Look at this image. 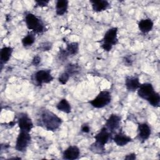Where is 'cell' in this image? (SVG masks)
Listing matches in <instances>:
<instances>
[{"label":"cell","mask_w":160,"mask_h":160,"mask_svg":"<svg viewBox=\"0 0 160 160\" xmlns=\"http://www.w3.org/2000/svg\"><path fill=\"white\" fill-rule=\"evenodd\" d=\"M118 28L117 27H112L107 30L104 34L103 38L99 43L101 48L106 52H109L118 42Z\"/></svg>","instance_id":"cell-4"},{"label":"cell","mask_w":160,"mask_h":160,"mask_svg":"<svg viewBox=\"0 0 160 160\" xmlns=\"http://www.w3.org/2000/svg\"><path fill=\"white\" fill-rule=\"evenodd\" d=\"M155 91H156L154 90L153 85L151 83L144 82L140 84L137 90V93L140 98L146 101L148 98Z\"/></svg>","instance_id":"cell-10"},{"label":"cell","mask_w":160,"mask_h":160,"mask_svg":"<svg viewBox=\"0 0 160 160\" xmlns=\"http://www.w3.org/2000/svg\"><path fill=\"white\" fill-rule=\"evenodd\" d=\"M92 9L95 12H100L106 10L109 7V2L106 0H90Z\"/></svg>","instance_id":"cell-16"},{"label":"cell","mask_w":160,"mask_h":160,"mask_svg":"<svg viewBox=\"0 0 160 160\" xmlns=\"http://www.w3.org/2000/svg\"><path fill=\"white\" fill-rule=\"evenodd\" d=\"M69 57L68 54L67 53L65 48H59V50L58 53V59L60 61H66L68 58Z\"/></svg>","instance_id":"cell-25"},{"label":"cell","mask_w":160,"mask_h":160,"mask_svg":"<svg viewBox=\"0 0 160 160\" xmlns=\"http://www.w3.org/2000/svg\"><path fill=\"white\" fill-rule=\"evenodd\" d=\"M41 124L47 131H54L61 126L62 120L53 112L44 109L40 115Z\"/></svg>","instance_id":"cell-2"},{"label":"cell","mask_w":160,"mask_h":160,"mask_svg":"<svg viewBox=\"0 0 160 160\" xmlns=\"http://www.w3.org/2000/svg\"><path fill=\"white\" fill-rule=\"evenodd\" d=\"M41 62V58L38 55H36L33 58L32 62H31V64L34 66H38L39 65Z\"/></svg>","instance_id":"cell-29"},{"label":"cell","mask_w":160,"mask_h":160,"mask_svg":"<svg viewBox=\"0 0 160 160\" xmlns=\"http://www.w3.org/2000/svg\"><path fill=\"white\" fill-rule=\"evenodd\" d=\"M141 83L139 78L136 76H127L125 78V86L130 92H135L138 90Z\"/></svg>","instance_id":"cell-14"},{"label":"cell","mask_w":160,"mask_h":160,"mask_svg":"<svg viewBox=\"0 0 160 160\" xmlns=\"http://www.w3.org/2000/svg\"><path fill=\"white\" fill-rule=\"evenodd\" d=\"M52 44L49 41H45L40 43L38 46V49L41 51H48L51 49Z\"/></svg>","instance_id":"cell-24"},{"label":"cell","mask_w":160,"mask_h":160,"mask_svg":"<svg viewBox=\"0 0 160 160\" xmlns=\"http://www.w3.org/2000/svg\"><path fill=\"white\" fill-rule=\"evenodd\" d=\"M31 141V136L29 132L20 131L16 138L15 149L21 152H24Z\"/></svg>","instance_id":"cell-7"},{"label":"cell","mask_w":160,"mask_h":160,"mask_svg":"<svg viewBox=\"0 0 160 160\" xmlns=\"http://www.w3.org/2000/svg\"><path fill=\"white\" fill-rule=\"evenodd\" d=\"M151 134V128L147 122H141L138 124V138L141 142L147 141Z\"/></svg>","instance_id":"cell-11"},{"label":"cell","mask_w":160,"mask_h":160,"mask_svg":"<svg viewBox=\"0 0 160 160\" xmlns=\"http://www.w3.org/2000/svg\"><path fill=\"white\" fill-rule=\"evenodd\" d=\"M81 131L84 132V133H88L90 131V127L88 124H84L82 125L81 128Z\"/></svg>","instance_id":"cell-30"},{"label":"cell","mask_w":160,"mask_h":160,"mask_svg":"<svg viewBox=\"0 0 160 160\" xmlns=\"http://www.w3.org/2000/svg\"><path fill=\"white\" fill-rule=\"evenodd\" d=\"M35 34L32 32H29L21 40L22 44L24 47L27 48L31 46L35 42Z\"/></svg>","instance_id":"cell-22"},{"label":"cell","mask_w":160,"mask_h":160,"mask_svg":"<svg viewBox=\"0 0 160 160\" xmlns=\"http://www.w3.org/2000/svg\"><path fill=\"white\" fill-rule=\"evenodd\" d=\"M148 103L154 107V108H158L160 104V95L159 93L155 91L152 95H151L148 99L146 100Z\"/></svg>","instance_id":"cell-23"},{"label":"cell","mask_w":160,"mask_h":160,"mask_svg":"<svg viewBox=\"0 0 160 160\" xmlns=\"http://www.w3.org/2000/svg\"><path fill=\"white\" fill-rule=\"evenodd\" d=\"M81 66L76 63H69L65 67L64 71L67 72L71 77L78 74L81 71Z\"/></svg>","instance_id":"cell-20"},{"label":"cell","mask_w":160,"mask_h":160,"mask_svg":"<svg viewBox=\"0 0 160 160\" xmlns=\"http://www.w3.org/2000/svg\"><path fill=\"white\" fill-rule=\"evenodd\" d=\"M112 100L111 92L108 90H102L89 103L94 108L99 109L107 106Z\"/></svg>","instance_id":"cell-5"},{"label":"cell","mask_w":160,"mask_h":160,"mask_svg":"<svg viewBox=\"0 0 160 160\" xmlns=\"http://www.w3.org/2000/svg\"><path fill=\"white\" fill-rule=\"evenodd\" d=\"M112 136L113 134L103 126L94 136L95 141L90 146V151L96 154H103L105 151V145L112 139Z\"/></svg>","instance_id":"cell-1"},{"label":"cell","mask_w":160,"mask_h":160,"mask_svg":"<svg viewBox=\"0 0 160 160\" xmlns=\"http://www.w3.org/2000/svg\"><path fill=\"white\" fill-rule=\"evenodd\" d=\"M122 62L125 66H131L132 65L133 63V59L130 55H126L124 56L122 58Z\"/></svg>","instance_id":"cell-27"},{"label":"cell","mask_w":160,"mask_h":160,"mask_svg":"<svg viewBox=\"0 0 160 160\" xmlns=\"http://www.w3.org/2000/svg\"><path fill=\"white\" fill-rule=\"evenodd\" d=\"M69 56H76L79 50V45L78 42H71L66 44V47L65 48Z\"/></svg>","instance_id":"cell-21"},{"label":"cell","mask_w":160,"mask_h":160,"mask_svg":"<svg viewBox=\"0 0 160 160\" xmlns=\"http://www.w3.org/2000/svg\"><path fill=\"white\" fill-rule=\"evenodd\" d=\"M49 1H46V0H41V1H35V3H36V6L38 7H41V8H43V7H46L48 6V4L49 3Z\"/></svg>","instance_id":"cell-28"},{"label":"cell","mask_w":160,"mask_h":160,"mask_svg":"<svg viewBox=\"0 0 160 160\" xmlns=\"http://www.w3.org/2000/svg\"><path fill=\"white\" fill-rule=\"evenodd\" d=\"M138 26L139 30L143 34L149 32L153 28L154 22L150 18H145L141 19L138 23Z\"/></svg>","instance_id":"cell-17"},{"label":"cell","mask_w":160,"mask_h":160,"mask_svg":"<svg viewBox=\"0 0 160 160\" xmlns=\"http://www.w3.org/2000/svg\"><path fill=\"white\" fill-rule=\"evenodd\" d=\"M71 76L65 71H64L62 73H61L59 77H58V81L60 84L62 85H65L69 81Z\"/></svg>","instance_id":"cell-26"},{"label":"cell","mask_w":160,"mask_h":160,"mask_svg":"<svg viewBox=\"0 0 160 160\" xmlns=\"http://www.w3.org/2000/svg\"><path fill=\"white\" fill-rule=\"evenodd\" d=\"M56 108L58 110L66 114H69L71 112V106L69 101L65 98L59 100L56 104Z\"/></svg>","instance_id":"cell-19"},{"label":"cell","mask_w":160,"mask_h":160,"mask_svg":"<svg viewBox=\"0 0 160 160\" xmlns=\"http://www.w3.org/2000/svg\"><path fill=\"white\" fill-rule=\"evenodd\" d=\"M136 159V154L134 152L129 153L124 157V159H127V160H134Z\"/></svg>","instance_id":"cell-31"},{"label":"cell","mask_w":160,"mask_h":160,"mask_svg":"<svg viewBox=\"0 0 160 160\" xmlns=\"http://www.w3.org/2000/svg\"><path fill=\"white\" fill-rule=\"evenodd\" d=\"M18 125L20 131L30 132L34 127L32 119L25 112H21L18 117Z\"/></svg>","instance_id":"cell-9"},{"label":"cell","mask_w":160,"mask_h":160,"mask_svg":"<svg viewBox=\"0 0 160 160\" xmlns=\"http://www.w3.org/2000/svg\"><path fill=\"white\" fill-rule=\"evenodd\" d=\"M112 139L117 146L120 147L124 146L132 141V138L127 135L121 129H119V131L113 135Z\"/></svg>","instance_id":"cell-12"},{"label":"cell","mask_w":160,"mask_h":160,"mask_svg":"<svg viewBox=\"0 0 160 160\" xmlns=\"http://www.w3.org/2000/svg\"><path fill=\"white\" fill-rule=\"evenodd\" d=\"M13 52V48L11 46H4L1 48L0 52V64L1 69L3 66L6 64L10 59Z\"/></svg>","instance_id":"cell-15"},{"label":"cell","mask_w":160,"mask_h":160,"mask_svg":"<svg viewBox=\"0 0 160 160\" xmlns=\"http://www.w3.org/2000/svg\"><path fill=\"white\" fill-rule=\"evenodd\" d=\"M24 22L28 29L35 34L42 33L46 31V25L42 19L32 12L25 13Z\"/></svg>","instance_id":"cell-3"},{"label":"cell","mask_w":160,"mask_h":160,"mask_svg":"<svg viewBox=\"0 0 160 160\" xmlns=\"http://www.w3.org/2000/svg\"><path fill=\"white\" fill-rule=\"evenodd\" d=\"M69 1L68 0H58L56 2V14L61 16L68 12Z\"/></svg>","instance_id":"cell-18"},{"label":"cell","mask_w":160,"mask_h":160,"mask_svg":"<svg viewBox=\"0 0 160 160\" xmlns=\"http://www.w3.org/2000/svg\"><path fill=\"white\" fill-rule=\"evenodd\" d=\"M121 117L116 114H111L106 119L104 127L112 134H114L120 129Z\"/></svg>","instance_id":"cell-8"},{"label":"cell","mask_w":160,"mask_h":160,"mask_svg":"<svg viewBox=\"0 0 160 160\" xmlns=\"http://www.w3.org/2000/svg\"><path fill=\"white\" fill-rule=\"evenodd\" d=\"M81 152L77 146H69L62 152V159L66 160H74L79 158Z\"/></svg>","instance_id":"cell-13"},{"label":"cell","mask_w":160,"mask_h":160,"mask_svg":"<svg viewBox=\"0 0 160 160\" xmlns=\"http://www.w3.org/2000/svg\"><path fill=\"white\" fill-rule=\"evenodd\" d=\"M32 79L36 86H40L44 84H49L54 80V77L50 69H41L36 71L32 76Z\"/></svg>","instance_id":"cell-6"}]
</instances>
